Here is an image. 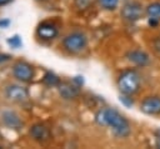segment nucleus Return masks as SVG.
Here are the masks:
<instances>
[{
	"label": "nucleus",
	"mask_w": 160,
	"mask_h": 149,
	"mask_svg": "<svg viewBox=\"0 0 160 149\" xmlns=\"http://www.w3.org/2000/svg\"><path fill=\"white\" fill-rule=\"evenodd\" d=\"M95 121L101 126H108L118 138H128L131 133L129 120L114 108H102L95 114Z\"/></svg>",
	"instance_id": "1"
},
{
	"label": "nucleus",
	"mask_w": 160,
	"mask_h": 149,
	"mask_svg": "<svg viewBox=\"0 0 160 149\" xmlns=\"http://www.w3.org/2000/svg\"><path fill=\"white\" fill-rule=\"evenodd\" d=\"M116 84L121 94L135 95L141 88V78L135 69H125L119 74Z\"/></svg>",
	"instance_id": "2"
},
{
	"label": "nucleus",
	"mask_w": 160,
	"mask_h": 149,
	"mask_svg": "<svg viewBox=\"0 0 160 149\" xmlns=\"http://www.w3.org/2000/svg\"><path fill=\"white\" fill-rule=\"evenodd\" d=\"M144 15H145V8L140 1L136 0H126L120 9L121 19L128 23H136Z\"/></svg>",
	"instance_id": "3"
},
{
	"label": "nucleus",
	"mask_w": 160,
	"mask_h": 149,
	"mask_svg": "<svg viewBox=\"0 0 160 149\" xmlns=\"http://www.w3.org/2000/svg\"><path fill=\"white\" fill-rule=\"evenodd\" d=\"M64 49L70 54H79L88 46V38L81 31H72L62 39Z\"/></svg>",
	"instance_id": "4"
},
{
	"label": "nucleus",
	"mask_w": 160,
	"mask_h": 149,
	"mask_svg": "<svg viewBox=\"0 0 160 149\" xmlns=\"http://www.w3.org/2000/svg\"><path fill=\"white\" fill-rule=\"evenodd\" d=\"M11 71H12L14 78L16 80L21 81V83H29L35 76V69H34V66L30 63L24 61V60L16 61L12 65Z\"/></svg>",
	"instance_id": "5"
},
{
	"label": "nucleus",
	"mask_w": 160,
	"mask_h": 149,
	"mask_svg": "<svg viewBox=\"0 0 160 149\" xmlns=\"http://www.w3.org/2000/svg\"><path fill=\"white\" fill-rule=\"evenodd\" d=\"M5 96L15 103H22L29 99V89L21 84H9L5 88Z\"/></svg>",
	"instance_id": "6"
},
{
	"label": "nucleus",
	"mask_w": 160,
	"mask_h": 149,
	"mask_svg": "<svg viewBox=\"0 0 160 149\" xmlns=\"http://www.w3.org/2000/svg\"><path fill=\"white\" fill-rule=\"evenodd\" d=\"M36 36L44 41H51L59 35V28L51 21H42L36 26Z\"/></svg>",
	"instance_id": "7"
},
{
	"label": "nucleus",
	"mask_w": 160,
	"mask_h": 149,
	"mask_svg": "<svg viewBox=\"0 0 160 149\" xmlns=\"http://www.w3.org/2000/svg\"><path fill=\"white\" fill-rule=\"evenodd\" d=\"M140 110L146 115H160V96H145L140 103Z\"/></svg>",
	"instance_id": "8"
},
{
	"label": "nucleus",
	"mask_w": 160,
	"mask_h": 149,
	"mask_svg": "<svg viewBox=\"0 0 160 149\" xmlns=\"http://www.w3.org/2000/svg\"><path fill=\"white\" fill-rule=\"evenodd\" d=\"M125 58L129 63H131L132 65L139 66V68H145L150 64V56L144 50H139V49L129 50L125 54Z\"/></svg>",
	"instance_id": "9"
},
{
	"label": "nucleus",
	"mask_w": 160,
	"mask_h": 149,
	"mask_svg": "<svg viewBox=\"0 0 160 149\" xmlns=\"http://www.w3.org/2000/svg\"><path fill=\"white\" fill-rule=\"evenodd\" d=\"M80 89H81V86L78 85L76 83H74L72 80L71 81H61L58 86L60 96L65 100H71V99L78 98L80 94Z\"/></svg>",
	"instance_id": "10"
},
{
	"label": "nucleus",
	"mask_w": 160,
	"mask_h": 149,
	"mask_svg": "<svg viewBox=\"0 0 160 149\" xmlns=\"http://www.w3.org/2000/svg\"><path fill=\"white\" fill-rule=\"evenodd\" d=\"M29 134L38 143H46V141H49L51 139V131H50V129L45 124H41V123L34 124L30 128Z\"/></svg>",
	"instance_id": "11"
},
{
	"label": "nucleus",
	"mask_w": 160,
	"mask_h": 149,
	"mask_svg": "<svg viewBox=\"0 0 160 149\" xmlns=\"http://www.w3.org/2000/svg\"><path fill=\"white\" fill-rule=\"evenodd\" d=\"M1 121L6 128L12 130H20L22 128V120L14 110H4L1 113Z\"/></svg>",
	"instance_id": "12"
},
{
	"label": "nucleus",
	"mask_w": 160,
	"mask_h": 149,
	"mask_svg": "<svg viewBox=\"0 0 160 149\" xmlns=\"http://www.w3.org/2000/svg\"><path fill=\"white\" fill-rule=\"evenodd\" d=\"M145 15L151 19H156L160 21V1H154L146 5Z\"/></svg>",
	"instance_id": "13"
},
{
	"label": "nucleus",
	"mask_w": 160,
	"mask_h": 149,
	"mask_svg": "<svg viewBox=\"0 0 160 149\" xmlns=\"http://www.w3.org/2000/svg\"><path fill=\"white\" fill-rule=\"evenodd\" d=\"M42 83H44L46 86L58 88L59 84L61 83V80H60V78H59L55 73H52V71H46V73L44 74V76H42Z\"/></svg>",
	"instance_id": "14"
},
{
	"label": "nucleus",
	"mask_w": 160,
	"mask_h": 149,
	"mask_svg": "<svg viewBox=\"0 0 160 149\" xmlns=\"http://www.w3.org/2000/svg\"><path fill=\"white\" fill-rule=\"evenodd\" d=\"M95 3L96 0H72V5L79 13H85L90 10L95 5Z\"/></svg>",
	"instance_id": "15"
},
{
	"label": "nucleus",
	"mask_w": 160,
	"mask_h": 149,
	"mask_svg": "<svg viewBox=\"0 0 160 149\" xmlns=\"http://www.w3.org/2000/svg\"><path fill=\"white\" fill-rule=\"evenodd\" d=\"M101 9L106 11H114L119 8V0H98Z\"/></svg>",
	"instance_id": "16"
},
{
	"label": "nucleus",
	"mask_w": 160,
	"mask_h": 149,
	"mask_svg": "<svg viewBox=\"0 0 160 149\" xmlns=\"http://www.w3.org/2000/svg\"><path fill=\"white\" fill-rule=\"evenodd\" d=\"M6 43H8V45H9L10 48H12V49H19V48L22 45V40H21V38H20L18 34H15V35L8 38Z\"/></svg>",
	"instance_id": "17"
},
{
	"label": "nucleus",
	"mask_w": 160,
	"mask_h": 149,
	"mask_svg": "<svg viewBox=\"0 0 160 149\" xmlns=\"http://www.w3.org/2000/svg\"><path fill=\"white\" fill-rule=\"evenodd\" d=\"M120 103L124 104L125 106H131L134 104V99H132V95H128V94H120V98H119Z\"/></svg>",
	"instance_id": "18"
},
{
	"label": "nucleus",
	"mask_w": 160,
	"mask_h": 149,
	"mask_svg": "<svg viewBox=\"0 0 160 149\" xmlns=\"http://www.w3.org/2000/svg\"><path fill=\"white\" fill-rule=\"evenodd\" d=\"M151 48L158 55H160V36H155L151 40Z\"/></svg>",
	"instance_id": "19"
},
{
	"label": "nucleus",
	"mask_w": 160,
	"mask_h": 149,
	"mask_svg": "<svg viewBox=\"0 0 160 149\" xmlns=\"http://www.w3.org/2000/svg\"><path fill=\"white\" fill-rule=\"evenodd\" d=\"M154 140H155V146L160 149V129L154 131Z\"/></svg>",
	"instance_id": "20"
},
{
	"label": "nucleus",
	"mask_w": 160,
	"mask_h": 149,
	"mask_svg": "<svg viewBox=\"0 0 160 149\" xmlns=\"http://www.w3.org/2000/svg\"><path fill=\"white\" fill-rule=\"evenodd\" d=\"M10 59H11V55H9V54H4V53H0V64L6 63V61H9Z\"/></svg>",
	"instance_id": "21"
},
{
	"label": "nucleus",
	"mask_w": 160,
	"mask_h": 149,
	"mask_svg": "<svg viewBox=\"0 0 160 149\" xmlns=\"http://www.w3.org/2000/svg\"><path fill=\"white\" fill-rule=\"evenodd\" d=\"M10 24H11V21H10L9 19H1V20H0V28H2V29L9 28Z\"/></svg>",
	"instance_id": "22"
},
{
	"label": "nucleus",
	"mask_w": 160,
	"mask_h": 149,
	"mask_svg": "<svg viewBox=\"0 0 160 149\" xmlns=\"http://www.w3.org/2000/svg\"><path fill=\"white\" fill-rule=\"evenodd\" d=\"M12 0H0V6H4V5H8L10 4Z\"/></svg>",
	"instance_id": "23"
},
{
	"label": "nucleus",
	"mask_w": 160,
	"mask_h": 149,
	"mask_svg": "<svg viewBox=\"0 0 160 149\" xmlns=\"http://www.w3.org/2000/svg\"><path fill=\"white\" fill-rule=\"evenodd\" d=\"M38 1H44V0H38Z\"/></svg>",
	"instance_id": "24"
},
{
	"label": "nucleus",
	"mask_w": 160,
	"mask_h": 149,
	"mask_svg": "<svg viewBox=\"0 0 160 149\" xmlns=\"http://www.w3.org/2000/svg\"><path fill=\"white\" fill-rule=\"evenodd\" d=\"M0 148H1V146H0Z\"/></svg>",
	"instance_id": "25"
}]
</instances>
